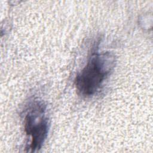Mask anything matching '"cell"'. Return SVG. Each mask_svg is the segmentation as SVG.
Here are the masks:
<instances>
[{
    "label": "cell",
    "instance_id": "6da1fadb",
    "mask_svg": "<svg viewBox=\"0 0 153 153\" xmlns=\"http://www.w3.org/2000/svg\"><path fill=\"white\" fill-rule=\"evenodd\" d=\"M99 43L93 47L87 64L75 79L76 89L84 97L92 96L99 90L115 65L114 54L98 51Z\"/></svg>",
    "mask_w": 153,
    "mask_h": 153
},
{
    "label": "cell",
    "instance_id": "7a4b0ae2",
    "mask_svg": "<svg viewBox=\"0 0 153 153\" xmlns=\"http://www.w3.org/2000/svg\"><path fill=\"white\" fill-rule=\"evenodd\" d=\"M25 117V130L30 137V143L27 149L31 152L39 149L47 138L48 132V120L45 116V105L41 102L33 103Z\"/></svg>",
    "mask_w": 153,
    "mask_h": 153
}]
</instances>
